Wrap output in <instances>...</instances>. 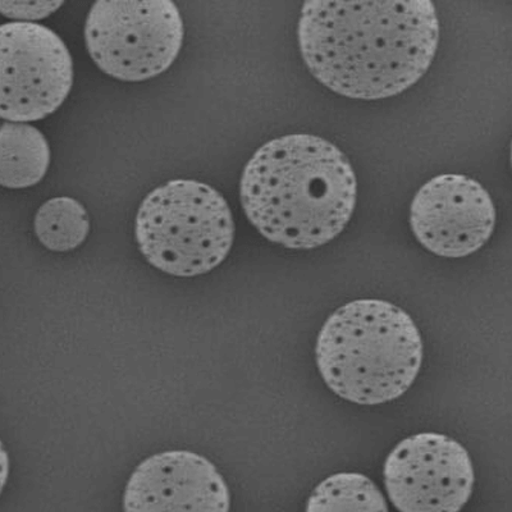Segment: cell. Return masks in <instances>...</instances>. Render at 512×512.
I'll return each instance as SVG.
<instances>
[{
	"label": "cell",
	"mask_w": 512,
	"mask_h": 512,
	"mask_svg": "<svg viewBox=\"0 0 512 512\" xmlns=\"http://www.w3.org/2000/svg\"><path fill=\"white\" fill-rule=\"evenodd\" d=\"M297 40L320 84L345 98L381 100L404 93L428 72L440 21L429 0H309Z\"/></svg>",
	"instance_id": "6da1fadb"
},
{
	"label": "cell",
	"mask_w": 512,
	"mask_h": 512,
	"mask_svg": "<svg viewBox=\"0 0 512 512\" xmlns=\"http://www.w3.org/2000/svg\"><path fill=\"white\" fill-rule=\"evenodd\" d=\"M350 160L323 137L292 134L269 141L246 164L242 209L265 239L292 250L335 240L356 207Z\"/></svg>",
	"instance_id": "7a4b0ae2"
},
{
	"label": "cell",
	"mask_w": 512,
	"mask_h": 512,
	"mask_svg": "<svg viewBox=\"0 0 512 512\" xmlns=\"http://www.w3.org/2000/svg\"><path fill=\"white\" fill-rule=\"evenodd\" d=\"M422 335L408 313L377 299L351 301L320 329L315 361L341 399L382 405L408 392L422 368Z\"/></svg>",
	"instance_id": "3957f363"
},
{
	"label": "cell",
	"mask_w": 512,
	"mask_h": 512,
	"mask_svg": "<svg viewBox=\"0 0 512 512\" xmlns=\"http://www.w3.org/2000/svg\"><path fill=\"white\" fill-rule=\"evenodd\" d=\"M135 236L154 268L196 277L226 260L235 240L230 205L213 187L173 180L150 192L137 212Z\"/></svg>",
	"instance_id": "277c9868"
},
{
	"label": "cell",
	"mask_w": 512,
	"mask_h": 512,
	"mask_svg": "<svg viewBox=\"0 0 512 512\" xmlns=\"http://www.w3.org/2000/svg\"><path fill=\"white\" fill-rule=\"evenodd\" d=\"M184 38V20L171 0H99L86 17L91 59L120 81L141 82L166 72Z\"/></svg>",
	"instance_id": "5b68a950"
},
{
	"label": "cell",
	"mask_w": 512,
	"mask_h": 512,
	"mask_svg": "<svg viewBox=\"0 0 512 512\" xmlns=\"http://www.w3.org/2000/svg\"><path fill=\"white\" fill-rule=\"evenodd\" d=\"M73 77L70 50L52 29L35 22L0 25L2 120H44L70 95Z\"/></svg>",
	"instance_id": "8992f818"
},
{
	"label": "cell",
	"mask_w": 512,
	"mask_h": 512,
	"mask_svg": "<svg viewBox=\"0 0 512 512\" xmlns=\"http://www.w3.org/2000/svg\"><path fill=\"white\" fill-rule=\"evenodd\" d=\"M384 487L400 512H460L473 495L469 452L446 434L424 432L397 443L383 466Z\"/></svg>",
	"instance_id": "52a82bcc"
},
{
	"label": "cell",
	"mask_w": 512,
	"mask_h": 512,
	"mask_svg": "<svg viewBox=\"0 0 512 512\" xmlns=\"http://www.w3.org/2000/svg\"><path fill=\"white\" fill-rule=\"evenodd\" d=\"M496 208L488 191L464 175H440L416 192L410 227L429 253L460 259L477 253L491 239Z\"/></svg>",
	"instance_id": "ba28073f"
},
{
	"label": "cell",
	"mask_w": 512,
	"mask_h": 512,
	"mask_svg": "<svg viewBox=\"0 0 512 512\" xmlns=\"http://www.w3.org/2000/svg\"><path fill=\"white\" fill-rule=\"evenodd\" d=\"M125 512H230L231 493L216 465L176 450L145 459L128 479Z\"/></svg>",
	"instance_id": "9c48e42d"
},
{
	"label": "cell",
	"mask_w": 512,
	"mask_h": 512,
	"mask_svg": "<svg viewBox=\"0 0 512 512\" xmlns=\"http://www.w3.org/2000/svg\"><path fill=\"white\" fill-rule=\"evenodd\" d=\"M50 146L47 137L29 123L0 125V186L27 189L47 175Z\"/></svg>",
	"instance_id": "30bf717a"
},
{
	"label": "cell",
	"mask_w": 512,
	"mask_h": 512,
	"mask_svg": "<svg viewBox=\"0 0 512 512\" xmlns=\"http://www.w3.org/2000/svg\"><path fill=\"white\" fill-rule=\"evenodd\" d=\"M305 512H388V505L367 475L337 473L314 488Z\"/></svg>",
	"instance_id": "8fae6325"
},
{
	"label": "cell",
	"mask_w": 512,
	"mask_h": 512,
	"mask_svg": "<svg viewBox=\"0 0 512 512\" xmlns=\"http://www.w3.org/2000/svg\"><path fill=\"white\" fill-rule=\"evenodd\" d=\"M35 235L50 251L67 253L84 244L90 232L84 205L68 196L53 198L41 205L34 221Z\"/></svg>",
	"instance_id": "7c38bea8"
},
{
	"label": "cell",
	"mask_w": 512,
	"mask_h": 512,
	"mask_svg": "<svg viewBox=\"0 0 512 512\" xmlns=\"http://www.w3.org/2000/svg\"><path fill=\"white\" fill-rule=\"evenodd\" d=\"M62 0L54 2H0V15L15 22L43 20L63 6Z\"/></svg>",
	"instance_id": "4fadbf2b"
},
{
	"label": "cell",
	"mask_w": 512,
	"mask_h": 512,
	"mask_svg": "<svg viewBox=\"0 0 512 512\" xmlns=\"http://www.w3.org/2000/svg\"><path fill=\"white\" fill-rule=\"evenodd\" d=\"M9 477V456L2 441H0V495H2L4 487H6Z\"/></svg>",
	"instance_id": "5bb4252c"
}]
</instances>
